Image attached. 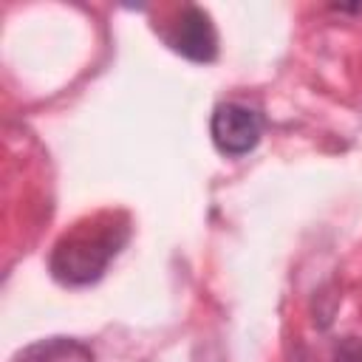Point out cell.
Segmentation results:
<instances>
[{
    "instance_id": "obj_5",
    "label": "cell",
    "mask_w": 362,
    "mask_h": 362,
    "mask_svg": "<svg viewBox=\"0 0 362 362\" xmlns=\"http://www.w3.org/2000/svg\"><path fill=\"white\" fill-rule=\"evenodd\" d=\"M331 362H362V339L348 334L334 345V359Z\"/></svg>"
},
{
    "instance_id": "obj_1",
    "label": "cell",
    "mask_w": 362,
    "mask_h": 362,
    "mask_svg": "<svg viewBox=\"0 0 362 362\" xmlns=\"http://www.w3.org/2000/svg\"><path fill=\"white\" fill-rule=\"evenodd\" d=\"M130 240V218L124 212H96L68 226L51 246L48 272L59 286L82 288L105 277L107 266Z\"/></svg>"
},
{
    "instance_id": "obj_6",
    "label": "cell",
    "mask_w": 362,
    "mask_h": 362,
    "mask_svg": "<svg viewBox=\"0 0 362 362\" xmlns=\"http://www.w3.org/2000/svg\"><path fill=\"white\" fill-rule=\"evenodd\" d=\"M297 362H305V356H303V354H300V359H297Z\"/></svg>"
},
{
    "instance_id": "obj_2",
    "label": "cell",
    "mask_w": 362,
    "mask_h": 362,
    "mask_svg": "<svg viewBox=\"0 0 362 362\" xmlns=\"http://www.w3.org/2000/svg\"><path fill=\"white\" fill-rule=\"evenodd\" d=\"M161 40L189 62H212L218 57V28L206 8L184 3L170 11L161 25Z\"/></svg>"
},
{
    "instance_id": "obj_3",
    "label": "cell",
    "mask_w": 362,
    "mask_h": 362,
    "mask_svg": "<svg viewBox=\"0 0 362 362\" xmlns=\"http://www.w3.org/2000/svg\"><path fill=\"white\" fill-rule=\"evenodd\" d=\"M263 113L246 102H221L209 116V136L218 153L240 158L252 153L263 139Z\"/></svg>"
},
{
    "instance_id": "obj_4",
    "label": "cell",
    "mask_w": 362,
    "mask_h": 362,
    "mask_svg": "<svg viewBox=\"0 0 362 362\" xmlns=\"http://www.w3.org/2000/svg\"><path fill=\"white\" fill-rule=\"evenodd\" d=\"M14 362H96L88 342L74 337H45L25 345Z\"/></svg>"
}]
</instances>
